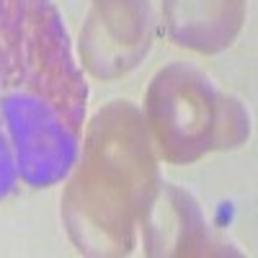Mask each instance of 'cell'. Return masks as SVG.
I'll list each match as a JSON object with an SVG mask.
<instances>
[{
	"mask_svg": "<svg viewBox=\"0 0 258 258\" xmlns=\"http://www.w3.org/2000/svg\"><path fill=\"white\" fill-rule=\"evenodd\" d=\"M150 124L168 160H194L212 147L245 137V116L202 73L173 64L163 70L147 96Z\"/></svg>",
	"mask_w": 258,
	"mask_h": 258,
	"instance_id": "7a4b0ae2",
	"label": "cell"
},
{
	"mask_svg": "<svg viewBox=\"0 0 258 258\" xmlns=\"http://www.w3.org/2000/svg\"><path fill=\"white\" fill-rule=\"evenodd\" d=\"M83 73L49 0H0V199L62 181L78 158Z\"/></svg>",
	"mask_w": 258,
	"mask_h": 258,
	"instance_id": "6da1fadb",
	"label": "cell"
},
{
	"mask_svg": "<svg viewBox=\"0 0 258 258\" xmlns=\"http://www.w3.org/2000/svg\"><path fill=\"white\" fill-rule=\"evenodd\" d=\"M170 31L181 44L214 52L230 44L240 24L243 0H165Z\"/></svg>",
	"mask_w": 258,
	"mask_h": 258,
	"instance_id": "3957f363",
	"label": "cell"
}]
</instances>
